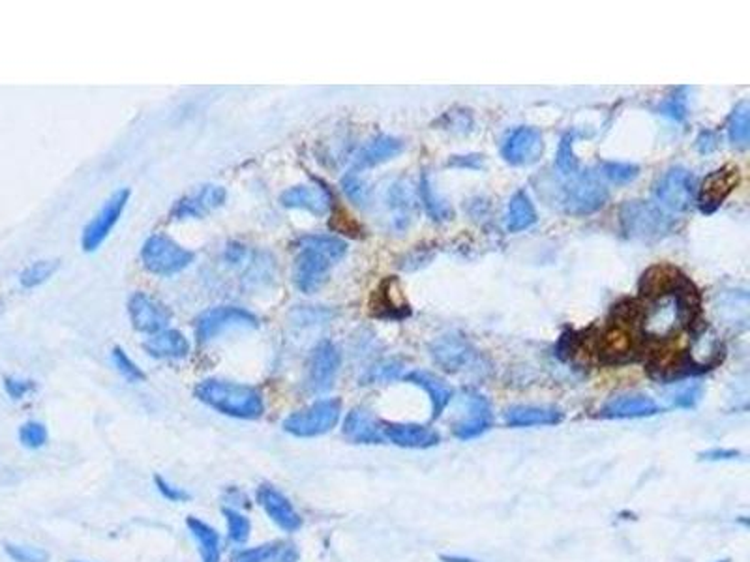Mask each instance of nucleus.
Here are the masks:
<instances>
[{
    "label": "nucleus",
    "mask_w": 750,
    "mask_h": 562,
    "mask_svg": "<svg viewBox=\"0 0 750 562\" xmlns=\"http://www.w3.org/2000/svg\"><path fill=\"white\" fill-rule=\"evenodd\" d=\"M257 502L261 504L266 516L271 518V521L282 530L297 532L303 527V518L294 510L291 500L271 484H261L257 488Z\"/></svg>",
    "instance_id": "nucleus-21"
},
{
    "label": "nucleus",
    "mask_w": 750,
    "mask_h": 562,
    "mask_svg": "<svg viewBox=\"0 0 750 562\" xmlns=\"http://www.w3.org/2000/svg\"><path fill=\"white\" fill-rule=\"evenodd\" d=\"M383 435L385 441H390L399 448L413 450L434 448L441 443L439 432L420 424H387L383 425Z\"/></svg>",
    "instance_id": "nucleus-24"
},
{
    "label": "nucleus",
    "mask_w": 750,
    "mask_h": 562,
    "mask_svg": "<svg viewBox=\"0 0 750 562\" xmlns=\"http://www.w3.org/2000/svg\"><path fill=\"white\" fill-rule=\"evenodd\" d=\"M111 360H113V366L117 367V371L122 375L126 381L141 383V381L147 379L145 371L126 355V351L122 349V347H115V349L111 351Z\"/></svg>",
    "instance_id": "nucleus-41"
},
{
    "label": "nucleus",
    "mask_w": 750,
    "mask_h": 562,
    "mask_svg": "<svg viewBox=\"0 0 750 562\" xmlns=\"http://www.w3.org/2000/svg\"><path fill=\"white\" fill-rule=\"evenodd\" d=\"M196 261V253L186 250L164 233H156L145 240L141 248V262L145 269L159 278L180 274Z\"/></svg>",
    "instance_id": "nucleus-6"
},
{
    "label": "nucleus",
    "mask_w": 750,
    "mask_h": 562,
    "mask_svg": "<svg viewBox=\"0 0 750 562\" xmlns=\"http://www.w3.org/2000/svg\"><path fill=\"white\" fill-rule=\"evenodd\" d=\"M59 271V261H36L26 266L19 274V283L24 289H36L43 285L51 276Z\"/></svg>",
    "instance_id": "nucleus-36"
},
{
    "label": "nucleus",
    "mask_w": 750,
    "mask_h": 562,
    "mask_svg": "<svg viewBox=\"0 0 750 562\" xmlns=\"http://www.w3.org/2000/svg\"><path fill=\"white\" fill-rule=\"evenodd\" d=\"M341 416V401L338 397H325L317 399L306 409H301L297 413L289 414L282 427L284 432L299 437V439H310L319 437L332 432L338 425Z\"/></svg>",
    "instance_id": "nucleus-8"
},
{
    "label": "nucleus",
    "mask_w": 750,
    "mask_h": 562,
    "mask_svg": "<svg viewBox=\"0 0 750 562\" xmlns=\"http://www.w3.org/2000/svg\"><path fill=\"white\" fill-rule=\"evenodd\" d=\"M430 355L434 362L447 373H480L486 367L482 366V357L475 347L460 334H447L432 341Z\"/></svg>",
    "instance_id": "nucleus-10"
},
{
    "label": "nucleus",
    "mask_w": 750,
    "mask_h": 562,
    "mask_svg": "<svg viewBox=\"0 0 750 562\" xmlns=\"http://www.w3.org/2000/svg\"><path fill=\"white\" fill-rule=\"evenodd\" d=\"M728 138L734 147L746 148L750 141V107L748 101H739L728 119Z\"/></svg>",
    "instance_id": "nucleus-34"
},
{
    "label": "nucleus",
    "mask_w": 750,
    "mask_h": 562,
    "mask_svg": "<svg viewBox=\"0 0 750 562\" xmlns=\"http://www.w3.org/2000/svg\"><path fill=\"white\" fill-rule=\"evenodd\" d=\"M620 225L625 238L648 244L659 243L678 227L676 218L649 201H625L620 208Z\"/></svg>",
    "instance_id": "nucleus-5"
},
{
    "label": "nucleus",
    "mask_w": 750,
    "mask_h": 562,
    "mask_svg": "<svg viewBox=\"0 0 750 562\" xmlns=\"http://www.w3.org/2000/svg\"><path fill=\"white\" fill-rule=\"evenodd\" d=\"M130 197H131V192L128 190V187H120V190H117L110 199L103 203L100 212L83 229V236H82L83 252L92 253L105 243L107 236L111 234V231L119 224Z\"/></svg>",
    "instance_id": "nucleus-15"
},
{
    "label": "nucleus",
    "mask_w": 750,
    "mask_h": 562,
    "mask_svg": "<svg viewBox=\"0 0 750 562\" xmlns=\"http://www.w3.org/2000/svg\"><path fill=\"white\" fill-rule=\"evenodd\" d=\"M574 139H576L574 133H565V136L561 138L557 157H555V167L559 175L571 176L582 171L580 159L574 154Z\"/></svg>",
    "instance_id": "nucleus-37"
},
{
    "label": "nucleus",
    "mask_w": 750,
    "mask_h": 562,
    "mask_svg": "<svg viewBox=\"0 0 750 562\" xmlns=\"http://www.w3.org/2000/svg\"><path fill=\"white\" fill-rule=\"evenodd\" d=\"M702 394H704V386L700 383H688L672 394V404L674 407L692 409L700 404Z\"/></svg>",
    "instance_id": "nucleus-44"
},
{
    "label": "nucleus",
    "mask_w": 750,
    "mask_h": 562,
    "mask_svg": "<svg viewBox=\"0 0 750 562\" xmlns=\"http://www.w3.org/2000/svg\"><path fill=\"white\" fill-rule=\"evenodd\" d=\"M458 413V418L452 424V433L460 441L476 439L492 427L494 413L490 401L475 390H466L462 394Z\"/></svg>",
    "instance_id": "nucleus-12"
},
{
    "label": "nucleus",
    "mask_w": 750,
    "mask_h": 562,
    "mask_svg": "<svg viewBox=\"0 0 750 562\" xmlns=\"http://www.w3.org/2000/svg\"><path fill=\"white\" fill-rule=\"evenodd\" d=\"M341 367V353L331 339L319 341L308 358L306 367V390L310 394L321 395L327 394L334 383Z\"/></svg>",
    "instance_id": "nucleus-13"
},
{
    "label": "nucleus",
    "mask_w": 750,
    "mask_h": 562,
    "mask_svg": "<svg viewBox=\"0 0 750 562\" xmlns=\"http://www.w3.org/2000/svg\"><path fill=\"white\" fill-rule=\"evenodd\" d=\"M533 187L544 205L576 218L599 212L610 199L606 182L597 173L583 169L571 176L544 171L533 178Z\"/></svg>",
    "instance_id": "nucleus-1"
},
{
    "label": "nucleus",
    "mask_w": 750,
    "mask_h": 562,
    "mask_svg": "<svg viewBox=\"0 0 750 562\" xmlns=\"http://www.w3.org/2000/svg\"><path fill=\"white\" fill-rule=\"evenodd\" d=\"M341 433L355 444H381L385 443L383 425L366 407H353L345 414Z\"/></svg>",
    "instance_id": "nucleus-22"
},
{
    "label": "nucleus",
    "mask_w": 750,
    "mask_h": 562,
    "mask_svg": "<svg viewBox=\"0 0 750 562\" xmlns=\"http://www.w3.org/2000/svg\"><path fill=\"white\" fill-rule=\"evenodd\" d=\"M696 194H698V178L683 166L669 167L657 178L653 186L655 201L666 212L690 210L696 203Z\"/></svg>",
    "instance_id": "nucleus-9"
},
{
    "label": "nucleus",
    "mask_w": 750,
    "mask_h": 562,
    "mask_svg": "<svg viewBox=\"0 0 750 562\" xmlns=\"http://www.w3.org/2000/svg\"><path fill=\"white\" fill-rule=\"evenodd\" d=\"M224 518L227 521V534H229V540L233 544H245L250 538V532H252V523L250 519L240 514L235 508L224 506Z\"/></svg>",
    "instance_id": "nucleus-39"
},
{
    "label": "nucleus",
    "mask_w": 750,
    "mask_h": 562,
    "mask_svg": "<svg viewBox=\"0 0 750 562\" xmlns=\"http://www.w3.org/2000/svg\"><path fill=\"white\" fill-rule=\"evenodd\" d=\"M194 394L208 409L229 418L259 420L264 414V397L252 385L205 379L196 386Z\"/></svg>",
    "instance_id": "nucleus-4"
},
{
    "label": "nucleus",
    "mask_w": 750,
    "mask_h": 562,
    "mask_svg": "<svg viewBox=\"0 0 750 562\" xmlns=\"http://www.w3.org/2000/svg\"><path fill=\"white\" fill-rule=\"evenodd\" d=\"M383 206L389 229L394 233H406L418 212V194L415 192V186L408 178L392 180L385 190Z\"/></svg>",
    "instance_id": "nucleus-14"
},
{
    "label": "nucleus",
    "mask_w": 750,
    "mask_h": 562,
    "mask_svg": "<svg viewBox=\"0 0 750 562\" xmlns=\"http://www.w3.org/2000/svg\"><path fill=\"white\" fill-rule=\"evenodd\" d=\"M73 562H83V560H73Z\"/></svg>",
    "instance_id": "nucleus-52"
},
{
    "label": "nucleus",
    "mask_w": 750,
    "mask_h": 562,
    "mask_svg": "<svg viewBox=\"0 0 750 562\" xmlns=\"http://www.w3.org/2000/svg\"><path fill=\"white\" fill-rule=\"evenodd\" d=\"M702 456L706 460H713V462H716V460H734V458L739 456V452H736V450H709V452L702 453Z\"/></svg>",
    "instance_id": "nucleus-51"
},
{
    "label": "nucleus",
    "mask_w": 750,
    "mask_h": 562,
    "mask_svg": "<svg viewBox=\"0 0 750 562\" xmlns=\"http://www.w3.org/2000/svg\"><path fill=\"white\" fill-rule=\"evenodd\" d=\"M406 143L392 138V136H381L370 139L355 156V169L353 171H364V169H371V167H378L385 162H390L396 156H399L404 152Z\"/></svg>",
    "instance_id": "nucleus-26"
},
{
    "label": "nucleus",
    "mask_w": 750,
    "mask_h": 562,
    "mask_svg": "<svg viewBox=\"0 0 750 562\" xmlns=\"http://www.w3.org/2000/svg\"><path fill=\"white\" fill-rule=\"evenodd\" d=\"M720 145V133L715 129H704L698 139H696V148L702 154H711L718 148Z\"/></svg>",
    "instance_id": "nucleus-49"
},
{
    "label": "nucleus",
    "mask_w": 750,
    "mask_h": 562,
    "mask_svg": "<svg viewBox=\"0 0 750 562\" xmlns=\"http://www.w3.org/2000/svg\"><path fill=\"white\" fill-rule=\"evenodd\" d=\"M248 255H250V250L245 244H240V243H229L226 252H224V259L231 266L243 264L248 259Z\"/></svg>",
    "instance_id": "nucleus-50"
},
{
    "label": "nucleus",
    "mask_w": 750,
    "mask_h": 562,
    "mask_svg": "<svg viewBox=\"0 0 750 562\" xmlns=\"http://www.w3.org/2000/svg\"><path fill=\"white\" fill-rule=\"evenodd\" d=\"M227 199V192L224 186L207 184L201 186L192 195H186L177 201L171 210V220L184 222V220H201L208 216L210 212L220 208Z\"/></svg>",
    "instance_id": "nucleus-19"
},
{
    "label": "nucleus",
    "mask_w": 750,
    "mask_h": 562,
    "mask_svg": "<svg viewBox=\"0 0 750 562\" xmlns=\"http://www.w3.org/2000/svg\"><path fill=\"white\" fill-rule=\"evenodd\" d=\"M34 388H36V385L31 379H21V377H6L5 379V390L15 401L33 394Z\"/></svg>",
    "instance_id": "nucleus-46"
},
{
    "label": "nucleus",
    "mask_w": 750,
    "mask_h": 562,
    "mask_svg": "<svg viewBox=\"0 0 750 562\" xmlns=\"http://www.w3.org/2000/svg\"><path fill=\"white\" fill-rule=\"evenodd\" d=\"M638 327V308L630 306L627 310H618L615 320L610 323L601 339V357L606 362L621 364L634 360L639 353V338L636 332Z\"/></svg>",
    "instance_id": "nucleus-7"
},
{
    "label": "nucleus",
    "mask_w": 750,
    "mask_h": 562,
    "mask_svg": "<svg viewBox=\"0 0 750 562\" xmlns=\"http://www.w3.org/2000/svg\"><path fill=\"white\" fill-rule=\"evenodd\" d=\"M601 178H606L611 184H629L632 180L638 178L639 175V167L634 164H625V162H604L599 167L597 173Z\"/></svg>",
    "instance_id": "nucleus-40"
},
{
    "label": "nucleus",
    "mask_w": 750,
    "mask_h": 562,
    "mask_svg": "<svg viewBox=\"0 0 750 562\" xmlns=\"http://www.w3.org/2000/svg\"><path fill=\"white\" fill-rule=\"evenodd\" d=\"M448 167H457V169H471V171H480L485 169V156L480 154H467V156H452L448 159Z\"/></svg>",
    "instance_id": "nucleus-47"
},
{
    "label": "nucleus",
    "mask_w": 750,
    "mask_h": 562,
    "mask_svg": "<svg viewBox=\"0 0 750 562\" xmlns=\"http://www.w3.org/2000/svg\"><path fill=\"white\" fill-rule=\"evenodd\" d=\"M401 371H404V362L401 360H381L378 364H373L361 379V385H383V383H390L394 379H398Z\"/></svg>",
    "instance_id": "nucleus-38"
},
{
    "label": "nucleus",
    "mask_w": 750,
    "mask_h": 562,
    "mask_svg": "<svg viewBox=\"0 0 750 562\" xmlns=\"http://www.w3.org/2000/svg\"><path fill=\"white\" fill-rule=\"evenodd\" d=\"M404 379L411 385L420 386L428 394V397H430V401H432V418L434 420H438L445 413V409L450 405L452 395H454L452 388L445 381L436 377L434 373L415 369V371L406 373Z\"/></svg>",
    "instance_id": "nucleus-28"
},
{
    "label": "nucleus",
    "mask_w": 750,
    "mask_h": 562,
    "mask_svg": "<svg viewBox=\"0 0 750 562\" xmlns=\"http://www.w3.org/2000/svg\"><path fill=\"white\" fill-rule=\"evenodd\" d=\"M544 154V138L541 129L533 126H520L505 138L501 145V157L514 167H527L537 164Z\"/></svg>",
    "instance_id": "nucleus-16"
},
{
    "label": "nucleus",
    "mask_w": 750,
    "mask_h": 562,
    "mask_svg": "<svg viewBox=\"0 0 750 562\" xmlns=\"http://www.w3.org/2000/svg\"><path fill=\"white\" fill-rule=\"evenodd\" d=\"M294 248H297V257H294L293 281L304 294H313L323 287L332 266L347 253L345 240L334 234L301 236Z\"/></svg>",
    "instance_id": "nucleus-3"
},
{
    "label": "nucleus",
    "mask_w": 750,
    "mask_h": 562,
    "mask_svg": "<svg viewBox=\"0 0 750 562\" xmlns=\"http://www.w3.org/2000/svg\"><path fill=\"white\" fill-rule=\"evenodd\" d=\"M332 203H334V199H332L331 190L323 182H319V180L315 184L291 186L280 195V205L282 206L294 208V210H306L317 218L327 216V214L332 208Z\"/></svg>",
    "instance_id": "nucleus-18"
},
{
    "label": "nucleus",
    "mask_w": 750,
    "mask_h": 562,
    "mask_svg": "<svg viewBox=\"0 0 750 562\" xmlns=\"http://www.w3.org/2000/svg\"><path fill=\"white\" fill-rule=\"evenodd\" d=\"M6 555L14 562H49L47 551L33 546H19V544H6Z\"/></svg>",
    "instance_id": "nucleus-45"
},
{
    "label": "nucleus",
    "mask_w": 750,
    "mask_h": 562,
    "mask_svg": "<svg viewBox=\"0 0 750 562\" xmlns=\"http://www.w3.org/2000/svg\"><path fill=\"white\" fill-rule=\"evenodd\" d=\"M418 201L424 206L428 216L432 218V222L436 224H445L450 222L454 218V210L450 206V203L438 192V187L432 182L430 173H424L420 176V184H418Z\"/></svg>",
    "instance_id": "nucleus-31"
},
{
    "label": "nucleus",
    "mask_w": 750,
    "mask_h": 562,
    "mask_svg": "<svg viewBox=\"0 0 750 562\" xmlns=\"http://www.w3.org/2000/svg\"><path fill=\"white\" fill-rule=\"evenodd\" d=\"M537 224V210L531 203V197L520 190L516 192L506 206V229L508 233H522Z\"/></svg>",
    "instance_id": "nucleus-33"
},
{
    "label": "nucleus",
    "mask_w": 750,
    "mask_h": 562,
    "mask_svg": "<svg viewBox=\"0 0 750 562\" xmlns=\"http://www.w3.org/2000/svg\"><path fill=\"white\" fill-rule=\"evenodd\" d=\"M687 89H676L672 94H669L660 105H659V111L660 115L668 117V119H674L678 122L687 119Z\"/></svg>",
    "instance_id": "nucleus-42"
},
{
    "label": "nucleus",
    "mask_w": 750,
    "mask_h": 562,
    "mask_svg": "<svg viewBox=\"0 0 750 562\" xmlns=\"http://www.w3.org/2000/svg\"><path fill=\"white\" fill-rule=\"evenodd\" d=\"M128 315L133 329L150 336L166 330L173 319L171 310L145 291H136L131 294L128 300Z\"/></svg>",
    "instance_id": "nucleus-17"
},
{
    "label": "nucleus",
    "mask_w": 750,
    "mask_h": 562,
    "mask_svg": "<svg viewBox=\"0 0 750 562\" xmlns=\"http://www.w3.org/2000/svg\"><path fill=\"white\" fill-rule=\"evenodd\" d=\"M154 484H156L158 491L162 493L171 502H184V500L190 499V495H188L184 490L169 484V481L166 478H162V476H154Z\"/></svg>",
    "instance_id": "nucleus-48"
},
{
    "label": "nucleus",
    "mask_w": 750,
    "mask_h": 562,
    "mask_svg": "<svg viewBox=\"0 0 750 562\" xmlns=\"http://www.w3.org/2000/svg\"><path fill=\"white\" fill-rule=\"evenodd\" d=\"M562 416V411L552 405H514L505 411V422L511 427L555 425Z\"/></svg>",
    "instance_id": "nucleus-29"
},
{
    "label": "nucleus",
    "mask_w": 750,
    "mask_h": 562,
    "mask_svg": "<svg viewBox=\"0 0 750 562\" xmlns=\"http://www.w3.org/2000/svg\"><path fill=\"white\" fill-rule=\"evenodd\" d=\"M737 182H739V171L736 167L728 166V167L716 169L704 178L702 186H698L696 203H698L704 214H713L734 192Z\"/></svg>",
    "instance_id": "nucleus-20"
},
{
    "label": "nucleus",
    "mask_w": 750,
    "mask_h": 562,
    "mask_svg": "<svg viewBox=\"0 0 750 562\" xmlns=\"http://www.w3.org/2000/svg\"><path fill=\"white\" fill-rule=\"evenodd\" d=\"M143 349L149 357L156 360H182L190 355L192 347H190V341H188V338L180 330L166 329L162 332L150 336L143 343Z\"/></svg>",
    "instance_id": "nucleus-27"
},
{
    "label": "nucleus",
    "mask_w": 750,
    "mask_h": 562,
    "mask_svg": "<svg viewBox=\"0 0 750 562\" xmlns=\"http://www.w3.org/2000/svg\"><path fill=\"white\" fill-rule=\"evenodd\" d=\"M299 553L289 542H269L250 549H240L233 555V562H294Z\"/></svg>",
    "instance_id": "nucleus-32"
},
{
    "label": "nucleus",
    "mask_w": 750,
    "mask_h": 562,
    "mask_svg": "<svg viewBox=\"0 0 750 562\" xmlns=\"http://www.w3.org/2000/svg\"><path fill=\"white\" fill-rule=\"evenodd\" d=\"M660 409L657 401L644 394H620L613 395L602 407L601 414L611 420H629V418H648L659 414Z\"/></svg>",
    "instance_id": "nucleus-23"
},
{
    "label": "nucleus",
    "mask_w": 750,
    "mask_h": 562,
    "mask_svg": "<svg viewBox=\"0 0 750 562\" xmlns=\"http://www.w3.org/2000/svg\"><path fill=\"white\" fill-rule=\"evenodd\" d=\"M259 319L246 308L240 306H214L196 319L197 341L208 343L233 329H257Z\"/></svg>",
    "instance_id": "nucleus-11"
},
{
    "label": "nucleus",
    "mask_w": 750,
    "mask_h": 562,
    "mask_svg": "<svg viewBox=\"0 0 750 562\" xmlns=\"http://www.w3.org/2000/svg\"><path fill=\"white\" fill-rule=\"evenodd\" d=\"M341 192L355 206L366 208L371 201V187L359 175V171H350L341 176Z\"/></svg>",
    "instance_id": "nucleus-35"
},
{
    "label": "nucleus",
    "mask_w": 750,
    "mask_h": 562,
    "mask_svg": "<svg viewBox=\"0 0 750 562\" xmlns=\"http://www.w3.org/2000/svg\"><path fill=\"white\" fill-rule=\"evenodd\" d=\"M370 310L373 317L387 320H399L411 315V308L396 280H385L381 287L373 292Z\"/></svg>",
    "instance_id": "nucleus-25"
},
{
    "label": "nucleus",
    "mask_w": 750,
    "mask_h": 562,
    "mask_svg": "<svg viewBox=\"0 0 750 562\" xmlns=\"http://www.w3.org/2000/svg\"><path fill=\"white\" fill-rule=\"evenodd\" d=\"M186 527L190 530V534L194 537L199 555H201V562H220L222 560V538L218 530L210 527L208 523L190 516L186 518Z\"/></svg>",
    "instance_id": "nucleus-30"
},
{
    "label": "nucleus",
    "mask_w": 750,
    "mask_h": 562,
    "mask_svg": "<svg viewBox=\"0 0 750 562\" xmlns=\"http://www.w3.org/2000/svg\"><path fill=\"white\" fill-rule=\"evenodd\" d=\"M698 311V292L685 278L672 291L662 292L644 310H638V329L651 339H669L692 325Z\"/></svg>",
    "instance_id": "nucleus-2"
},
{
    "label": "nucleus",
    "mask_w": 750,
    "mask_h": 562,
    "mask_svg": "<svg viewBox=\"0 0 750 562\" xmlns=\"http://www.w3.org/2000/svg\"><path fill=\"white\" fill-rule=\"evenodd\" d=\"M19 441L24 448L38 450L47 443V430L42 422L31 420L19 427Z\"/></svg>",
    "instance_id": "nucleus-43"
}]
</instances>
